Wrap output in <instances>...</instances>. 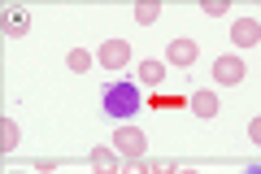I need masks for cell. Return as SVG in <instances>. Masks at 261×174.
Returning a JSON list of instances; mask_svg holds the SVG:
<instances>
[{
    "instance_id": "6da1fadb",
    "label": "cell",
    "mask_w": 261,
    "mask_h": 174,
    "mask_svg": "<svg viewBox=\"0 0 261 174\" xmlns=\"http://www.w3.org/2000/svg\"><path fill=\"white\" fill-rule=\"evenodd\" d=\"M100 101H105V113H109L113 122H126V118L140 113V83L118 79V83H109V87L100 92Z\"/></svg>"
},
{
    "instance_id": "7a4b0ae2",
    "label": "cell",
    "mask_w": 261,
    "mask_h": 174,
    "mask_svg": "<svg viewBox=\"0 0 261 174\" xmlns=\"http://www.w3.org/2000/svg\"><path fill=\"white\" fill-rule=\"evenodd\" d=\"M113 153L122 157V161H144V153H148V139H144L140 127H130V122H118V131H113Z\"/></svg>"
},
{
    "instance_id": "3957f363",
    "label": "cell",
    "mask_w": 261,
    "mask_h": 174,
    "mask_svg": "<svg viewBox=\"0 0 261 174\" xmlns=\"http://www.w3.org/2000/svg\"><path fill=\"white\" fill-rule=\"evenodd\" d=\"M96 61H100L105 70H126L130 65V44L126 39H105L100 53H96Z\"/></svg>"
},
{
    "instance_id": "277c9868",
    "label": "cell",
    "mask_w": 261,
    "mask_h": 174,
    "mask_svg": "<svg viewBox=\"0 0 261 174\" xmlns=\"http://www.w3.org/2000/svg\"><path fill=\"white\" fill-rule=\"evenodd\" d=\"M214 83H222V87H235V83H244V61L235 53H222L214 61Z\"/></svg>"
},
{
    "instance_id": "5b68a950",
    "label": "cell",
    "mask_w": 261,
    "mask_h": 174,
    "mask_svg": "<svg viewBox=\"0 0 261 174\" xmlns=\"http://www.w3.org/2000/svg\"><path fill=\"white\" fill-rule=\"evenodd\" d=\"M196 57H200V48H196V39H170V48H166V61L170 65H178V70H192L196 65Z\"/></svg>"
},
{
    "instance_id": "8992f818",
    "label": "cell",
    "mask_w": 261,
    "mask_h": 174,
    "mask_svg": "<svg viewBox=\"0 0 261 174\" xmlns=\"http://www.w3.org/2000/svg\"><path fill=\"white\" fill-rule=\"evenodd\" d=\"M87 161H92V170L96 174H122V157L113 153V148H92V153H87Z\"/></svg>"
},
{
    "instance_id": "52a82bcc",
    "label": "cell",
    "mask_w": 261,
    "mask_h": 174,
    "mask_svg": "<svg viewBox=\"0 0 261 174\" xmlns=\"http://www.w3.org/2000/svg\"><path fill=\"white\" fill-rule=\"evenodd\" d=\"M231 39H235L240 48L261 44V22H252V18H235V22H231Z\"/></svg>"
},
{
    "instance_id": "ba28073f",
    "label": "cell",
    "mask_w": 261,
    "mask_h": 174,
    "mask_svg": "<svg viewBox=\"0 0 261 174\" xmlns=\"http://www.w3.org/2000/svg\"><path fill=\"white\" fill-rule=\"evenodd\" d=\"M140 83L144 87H161V83H166V61H157V57L140 61Z\"/></svg>"
},
{
    "instance_id": "9c48e42d",
    "label": "cell",
    "mask_w": 261,
    "mask_h": 174,
    "mask_svg": "<svg viewBox=\"0 0 261 174\" xmlns=\"http://www.w3.org/2000/svg\"><path fill=\"white\" fill-rule=\"evenodd\" d=\"M192 113H196V118H214V113H218V96L205 92V87L192 92Z\"/></svg>"
},
{
    "instance_id": "30bf717a",
    "label": "cell",
    "mask_w": 261,
    "mask_h": 174,
    "mask_svg": "<svg viewBox=\"0 0 261 174\" xmlns=\"http://www.w3.org/2000/svg\"><path fill=\"white\" fill-rule=\"evenodd\" d=\"M18 139H22L18 122H13V118H0V148H5V153H13V148H18Z\"/></svg>"
},
{
    "instance_id": "8fae6325",
    "label": "cell",
    "mask_w": 261,
    "mask_h": 174,
    "mask_svg": "<svg viewBox=\"0 0 261 174\" xmlns=\"http://www.w3.org/2000/svg\"><path fill=\"white\" fill-rule=\"evenodd\" d=\"M65 65L74 74H87L92 70V53H87V48H70V53H65Z\"/></svg>"
},
{
    "instance_id": "7c38bea8",
    "label": "cell",
    "mask_w": 261,
    "mask_h": 174,
    "mask_svg": "<svg viewBox=\"0 0 261 174\" xmlns=\"http://www.w3.org/2000/svg\"><path fill=\"white\" fill-rule=\"evenodd\" d=\"M27 27H31V13L27 9H9V13H5V31H9V35H22Z\"/></svg>"
},
{
    "instance_id": "4fadbf2b",
    "label": "cell",
    "mask_w": 261,
    "mask_h": 174,
    "mask_svg": "<svg viewBox=\"0 0 261 174\" xmlns=\"http://www.w3.org/2000/svg\"><path fill=\"white\" fill-rule=\"evenodd\" d=\"M157 18H161V5H157V0L135 5V22H144V27H148V22H157Z\"/></svg>"
},
{
    "instance_id": "5bb4252c",
    "label": "cell",
    "mask_w": 261,
    "mask_h": 174,
    "mask_svg": "<svg viewBox=\"0 0 261 174\" xmlns=\"http://www.w3.org/2000/svg\"><path fill=\"white\" fill-rule=\"evenodd\" d=\"M152 174H178V161H170V157H157V161H152Z\"/></svg>"
},
{
    "instance_id": "9a60e30c",
    "label": "cell",
    "mask_w": 261,
    "mask_h": 174,
    "mask_svg": "<svg viewBox=\"0 0 261 174\" xmlns=\"http://www.w3.org/2000/svg\"><path fill=\"white\" fill-rule=\"evenodd\" d=\"M122 174H152V165L148 161H126V165H122Z\"/></svg>"
},
{
    "instance_id": "2e32d148",
    "label": "cell",
    "mask_w": 261,
    "mask_h": 174,
    "mask_svg": "<svg viewBox=\"0 0 261 174\" xmlns=\"http://www.w3.org/2000/svg\"><path fill=\"white\" fill-rule=\"evenodd\" d=\"M205 13H209V18H222L226 5H222V0H205Z\"/></svg>"
},
{
    "instance_id": "e0dca14e",
    "label": "cell",
    "mask_w": 261,
    "mask_h": 174,
    "mask_svg": "<svg viewBox=\"0 0 261 174\" xmlns=\"http://www.w3.org/2000/svg\"><path fill=\"white\" fill-rule=\"evenodd\" d=\"M248 135H252V144H261V118L248 122Z\"/></svg>"
},
{
    "instance_id": "ac0fdd59",
    "label": "cell",
    "mask_w": 261,
    "mask_h": 174,
    "mask_svg": "<svg viewBox=\"0 0 261 174\" xmlns=\"http://www.w3.org/2000/svg\"><path fill=\"white\" fill-rule=\"evenodd\" d=\"M244 174H261V165H248V170H244Z\"/></svg>"
},
{
    "instance_id": "d6986e66",
    "label": "cell",
    "mask_w": 261,
    "mask_h": 174,
    "mask_svg": "<svg viewBox=\"0 0 261 174\" xmlns=\"http://www.w3.org/2000/svg\"><path fill=\"white\" fill-rule=\"evenodd\" d=\"M178 174H196V170H178Z\"/></svg>"
}]
</instances>
